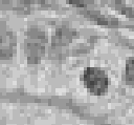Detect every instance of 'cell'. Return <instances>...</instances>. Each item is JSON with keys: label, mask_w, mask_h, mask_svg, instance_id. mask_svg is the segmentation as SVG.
<instances>
[{"label": "cell", "mask_w": 134, "mask_h": 125, "mask_svg": "<svg viewBox=\"0 0 134 125\" xmlns=\"http://www.w3.org/2000/svg\"><path fill=\"white\" fill-rule=\"evenodd\" d=\"M14 48V37L10 32L4 30L0 34V59H7Z\"/></svg>", "instance_id": "cell-2"}, {"label": "cell", "mask_w": 134, "mask_h": 125, "mask_svg": "<svg viewBox=\"0 0 134 125\" xmlns=\"http://www.w3.org/2000/svg\"><path fill=\"white\" fill-rule=\"evenodd\" d=\"M45 47V35L44 33L37 28H29L27 32V38L25 41V49L28 57V60H39V58L43 55Z\"/></svg>", "instance_id": "cell-1"}]
</instances>
